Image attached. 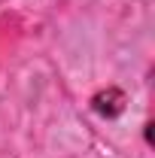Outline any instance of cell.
<instances>
[{
    "label": "cell",
    "mask_w": 155,
    "mask_h": 158,
    "mask_svg": "<svg viewBox=\"0 0 155 158\" xmlns=\"http://www.w3.org/2000/svg\"><path fill=\"white\" fill-rule=\"evenodd\" d=\"M91 106H94V113H100V116H107V118H113V116H119V113L125 110V94H122L119 88L97 91L94 98H91Z\"/></svg>",
    "instance_id": "6da1fadb"
}]
</instances>
